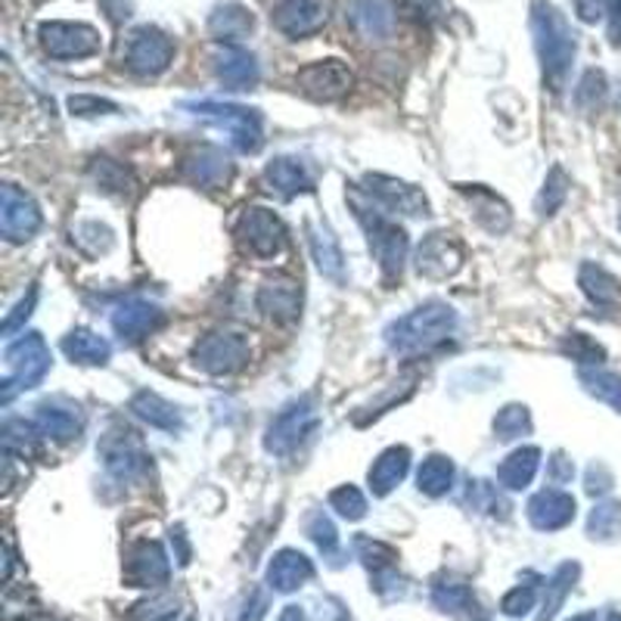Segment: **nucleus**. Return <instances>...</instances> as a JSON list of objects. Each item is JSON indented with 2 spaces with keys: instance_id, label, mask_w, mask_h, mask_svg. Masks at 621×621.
Masks as SVG:
<instances>
[{
  "instance_id": "48",
  "label": "nucleus",
  "mask_w": 621,
  "mask_h": 621,
  "mask_svg": "<svg viewBox=\"0 0 621 621\" xmlns=\"http://www.w3.org/2000/svg\"><path fill=\"white\" fill-rule=\"evenodd\" d=\"M69 112H72V116H81V119H91V116H116V112H119V103L103 100V97H93V93H76V97H69Z\"/></svg>"
},
{
  "instance_id": "25",
  "label": "nucleus",
  "mask_w": 621,
  "mask_h": 621,
  "mask_svg": "<svg viewBox=\"0 0 621 621\" xmlns=\"http://www.w3.org/2000/svg\"><path fill=\"white\" fill-rule=\"evenodd\" d=\"M168 557L162 544L156 541H143L131 550V562H128V578L134 588H156L168 581Z\"/></svg>"
},
{
  "instance_id": "13",
  "label": "nucleus",
  "mask_w": 621,
  "mask_h": 621,
  "mask_svg": "<svg viewBox=\"0 0 621 621\" xmlns=\"http://www.w3.org/2000/svg\"><path fill=\"white\" fill-rule=\"evenodd\" d=\"M345 19L358 38L370 44H385L398 29L394 0H345Z\"/></svg>"
},
{
  "instance_id": "27",
  "label": "nucleus",
  "mask_w": 621,
  "mask_h": 621,
  "mask_svg": "<svg viewBox=\"0 0 621 621\" xmlns=\"http://www.w3.org/2000/svg\"><path fill=\"white\" fill-rule=\"evenodd\" d=\"M311 575H314V565L299 550H280L268 565V581L273 591L280 593L299 591L304 581H311Z\"/></svg>"
},
{
  "instance_id": "46",
  "label": "nucleus",
  "mask_w": 621,
  "mask_h": 621,
  "mask_svg": "<svg viewBox=\"0 0 621 621\" xmlns=\"http://www.w3.org/2000/svg\"><path fill=\"white\" fill-rule=\"evenodd\" d=\"M308 534H311V541L323 550V553H330L333 557L335 547H339V534H335V525L327 519V515L320 513V510H314V513L308 515Z\"/></svg>"
},
{
  "instance_id": "1",
  "label": "nucleus",
  "mask_w": 621,
  "mask_h": 621,
  "mask_svg": "<svg viewBox=\"0 0 621 621\" xmlns=\"http://www.w3.org/2000/svg\"><path fill=\"white\" fill-rule=\"evenodd\" d=\"M531 34H534V50L541 60L547 88L560 93L565 88V78L572 72V62H575V34L569 29L565 16L547 0L531 3Z\"/></svg>"
},
{
  "instance_id": "12",
  "label": "nucleus",
  "mask_w": 621,
  "mask_h": 621,
  "mask_svg": "<svg viewBox=\"0 0 621 621\" xmlns=\"http://www.w3.org/2000/svg\"><path fill=\"white\" fill-rule=\"evenodd\" d=\"M193 361L212 377H228L249 361V342L240 333L202 335L193 349Z\"/></svg>"
},
{
  "instance_id": "19",
  "label": "nucleus",
  "mask_w": 621,
  "mask_h": 621,
  "mask_svg": "<svg viewBox=\"0 0 621 621\" xmlns=\"http://www.w3.org/2000/svg\"><path fill=\"white\" fill-rule=\"evenodd\" d=\"M529 519L538 531H560L575 519V498L560 488H544L529 500Z\"/></svg>"
},
{
  "instance_id": "49",
  "label": "nucleus",
  "mask_w": 621,
  "mask_h": 621,
  "mask_svg": "<svg viewBox=\"0 0 621 621\" xmlns=\"http://www.w3.org/2000/svg\"><path fill=\"white\" fill-rule=\"evenodd\" d=\"M34 304H38V287H31L29 296H26V299L16 304L13 311H10V314L3 318V327H0V330H3V335L16 333V330H19V327H22V323H26V320L31 318Z\"/></svg>"
},
{
  "instance_id": "21",
  "label": "nucleus",
  "mask_w": 621,
  "mask_h": 621,
  "mask_svg": "<svg viewBox=\"0 0 621 621\" xmlns=\"http://www.w3.org/2000/svg\"><path fill=\"white\" fill-rule=\"evenodd\" d=\"M166 323V314L150 302H122L112 311V330L122 335L124 342H140L143 335H150L152 330H159Z\"/></svg>"
},
{
  "instance_id": "58",
  "label": "nucleus",
  "mask_w": 621,
  "mask_h": 621,
  "mask_svg": "<svg viewBox=\"0 0 621 621\" xmlns=\"http://www.w3.org/2000/svg\"><path fill=\"white\" fill-rule=\"evenodd\" d=\"M619 224H621V218H619Z\"/></svg>"
},
{
  "instance_id": "45",
  "label": "nucleus",
  "mask_w": 621,
  "mask_h": 621,
  "mask_svg": "<svg viewBox=\"0 0 621 621\" xmlns=\"http://www.w3.org/2000/svg\"><path fill=\"white\" fill-rule=\"evenodd\" d=\"M330 507H333L342 519H351V522H358V519H364L367 515V498L354 485L335 488L333 494H330Z\"/></svg>"
},
{
  "instance_id": "10",
  "label": "nucleus",
  "mask_w": 621,
  "mask_h": 621,
  "mask_svg": "<svg viewBox=\"0 0 621 621\" xmlns=\"http://www.w3.org/2000/svg\"><path fill=\"white\" fill-rule=\"evenodd\" d=\"M38 38L53 60H84L100 50V31L84 22H41Z\"/></svg>"
},
{
  "instance_id": "36",
  "label": "nucleus",
  "mask_w": 621,
  "mask_h": 621,
  "mask_svg": "<svg viewBox=\"0 0 621 621\" xmlns=\"http://www.w3.org/2000/svg\"><path fill=\"white\" fill-rule=\"evenodd\" d=\"M454 475L457 470L451 457L432 454L425 457L420 470H417V488L423 491L425 498H441V494H448L454 488Z\"/></svg>"
},
{
  "instance_id": "20",
  "label": "nucleus",
  "mask_w": 621,
  "mask_h": 621,
  "mask_svg": "<svg viewBox=\"0 0 621 621\" xmlns=\"http://www.w3.org/2000/svg\"><path fill=\"white\" fill-rule=\"evenodd\" d=\"M183 178L199 183V187L218 190L233 178V162L218 147H199L183 159Z\"/></svg>"
},
{
  "instance_id": "33",
  "label": "nucleus",
  "mask_w": 621,
  "mask_h": 621,
  "mask_svg": "<svg viewBox=\"0 0 621 621\" xmlns=\"http://www.w3.org/2000/svg\"><path fill=\"white\" fill-rule=\"evenodd\" d=\"M91 181L97 183V190L112 193V197H131L137 190V178L131 168L124 162H116L109 156H97L91 162Z\"/></svg>"
},
{
  "instance_id": "37",
  "label": "nucleus",
  "mask_w": 621,
  "mask_h": 621,
  "mask_svg": "<svg viewBox=\"0 0 621 621\" xmlns=\"http://www.w3.org/2000/svg\"><path fill=\"white\" fill-rule=\"evenodd\" d=\"M578 382L584 385V392L593 394L597 401H603L612 410L621 413V377L603 367H581L578 370Z\"/></svg>"
},
{
  "instance_id": "18",
  "label": "nucleus",
  "mask_w": 621,
  "mask_h": 621,
  "mask_svg": "<svg viewBox=\"0 0 621 621\" xmlns=\"http://www.w3.org/2000/svg\"><path fill=\"white\" fill-rule=\"evenodd\" d=\"M212 62H214V76L221 78L230 91H249V88H256L258 78H261L258 60L246 50V47L221 44L218 50H214Z\"/></svg>"
},
{
  "instance_id": "38",
  "label": "nucleus",
  "mask_w": 621,
  "mask_h": 621,
  "mask_svg": "<svg viewBox=\"0 0 621 621\" xmlns=\"http://www.w3.org/2000/svg\"><path fill=\"white\" fill-rule=\"evenodd\" d=\"M588 534L593 541H615L621 538V503L619 500H603L597 503L588 515Z\"/></svg>"
},
{
  "instance_id": "28",
  "label": "nucleus",
  "mask_w": 621,
  "mask_h": 621,
  "mask_svg": "<svg viewBox=\"0 0 621 621\" xmlns=\"http://www.w3.org/2000/svg\"><path fill=\"white\" fill-rule=\"evenodd\" d=\"M578 287H581V292H584L597 308H603V311H619L621 308L619 280L609 271H603L600 264H593V261H584V264H581V271H578Z\"/></svg>"
},
{
  "instance_id": "53",
  "label": "nucleus",
  "mask_w": 621,
  "mask_h": 621,
  "mask_svg": "<svg viewBox=\"0 0 621 621\" xmlns=\"http://www.w3.org/2000/svg\"><path fill=\"white\" fill-rule=\"evenodd\" d=\"M572 475H575L572 460H565V454H553V460H550V482L562 485V482H572Z\"/></svg>"
},
{
  "instance_id": "56",
  "label": "nucleus",
  "mask_w": 621,
  "mask_h": 621,
  "mask_svg": "<svg viewBox=\"0 0 621 621\" xmlns=\"http://www.w3.org/2000/svg\"><path fill=\"white\" fill-rule=\"evenodd\" d=\"M280 621H304V612L299 607H287L283 609V615H280Z\"/></svg>"
},
{
  "instance_id": "44",
  "label": "nucleus",
  "mask_w": 621,
  "mask_h": 621,
  "mask_svg": "<svg viewBox=\"0 0 621 621\" xmlns=\"http://www.w3.org/2000/svg\"><path fill=\"white\" fill-rule=\"evenodd\" d=\"M432 600L435 607L444 609V612H470L475 607L472 593L467 584H457V581H441L432 588Z\"/></svg>"
},
{
  "instance_id": "40",
  "label": "nucleus",
  "mask_w": 621,
  "mask_h": 621,
  "mask_svg": "<svg viewBox=\"0 0 621 621\" xmlns=\"http://www.w3.org/2000/svg\"><path fill=\"white\" fill-rule=\"evenodd\" d=\"M578 562H565L557 569V575L550 578V584H547V597H544V612L538 615V621H550L557 612H560L562 600H565V593L572 591V584H575L578 578Z\"/></svg>"
},
{
  "instance_id": "16",
  "label": "nucleus",
  "mask_w": 621,
  "mask_h": 621,
  "mask_svg": "<svg viewBox=\"0 0 621 621\" xmlns=\"http://www.w3.org/2000/svg\"><path fill=\"white\" fill-rule=\"evenodd\" d=\"M330 19V0H280L273 7V29L287 38H308L327 26Z\"/></svg>"
},
{
  "instance_id": "47",
  "label": "nucleus",
  "mask_w": 621,
  "mask_h": 621,
  "mask_svg": "<svg viewBox=\"0 0 621 621\" xmlns=\"http://www.w3.org/2000/svg\"><path fill=\"white\" fill-rule=\"evenodd\" d=\"M354 547H358V557L364 560L367 569H373V572H382V569H389L394 562V550L389 544H382V541L358 538Z\"/></svg>"
},
{
  "instance_id": "31",
  "label": "nucleus",
  "mask_w": 621,
  "mask_h": 621,
  "mask_svg": "<svg viewBox=\"0 0 621 621\" xmlns=\"http://www.w3.org/2000/svg\"><path fill=\"white\" fill-rule=\"evenodd\" d=\"M128 408H131V413L140 417L143 423L156 425V429H162V432H181L183 429L181 410L174 408L171 401H166L162 394L137 392Z\"/></svg>"
},
{
  "instance_id": "17",
  "label": "nucleus",
  "mask_w": 621,
  "mask_h": 621,
  "mask_svg": "<svg viewBox=\"0 0 621 621\" xmlns=\"http://www.w3.org/2000/svg\"><path fill=\"white\" fill-rule=\"evenodd\" d=\"M364 190L377 199L382 209L401 214H429V199L420 187H413L408 181H398L389 174H367Z\"/></svg>"
},
{
  "instance_id": "50",
  "label": "nucleus",
  "mask_w": 621,
  "mask_h": 621,
  "mask_svg": "<svg viewBox=\"0 0 621 621\" xmlns=\"http://www.w3.org/2000/svg\"><path fill=\"white\" fill-rule=\"evenodd\" d=\"M534 607V588H515L503 597V603L500 609L507 612V615H525L529 609Z\"/></svg>"
},
{
  "instance_id": "8",
  "label": "nucleus",
  "mask_w": 621,
  "mask_h": 621,
  "mask_svg": "<svg viewBox=\"0 0 621 621\" xmlns=\"http://www.w3.org/2000/svg\"><path fill=\"white\" fill-rule=\"evenodd\" d=\"M237 240L243 246L249 256L256 258H273L280 256L289 243L287 224L280 221V214H273L271 209H246L237 221Z\"/></svg>"
},
{
  "instance_id": "43",
  "label": "nucleus",
  "mask_w": 621,
  "mask_h": 621,
  "mask_svg": "<svg viewBox=\"0 0 621 621\" xmlns=\"http://www.w3.org/2000/svg\"><path fill=\"white\" fill-rule=\"evenodd\" d=\"M562 354H569L572 361H578L581 367H600L607 361V349L603 345H597L591 335L584 333H569L565 339L560 342Z\"/></svg>"
},
{
  "instance_id": "29",
  "label": "nucleus",
  "mask_w": 621,
  "mask_h": 621,
  "mask_svg": "<svg viewBox=\"0 0 621 621\" xmlns=\"http://www.w3.org/2000/svg\"><path fill=\"white\" fill-rule=\"evenodd\" d=\"M308 246H311V256L318 261V271L323 277L335 280V283H342V277H345V256L339 249V240L333 237V230L323 228V224H308Z\"/></svg>"
},
{
  "instance_id": "15",
  "label": "nucleus",
  "mask_w": 621,
  "mask_h": 621,
  "mask_svg": "<svg viewBox=\"0 0 621 621\" xmlns=\"http://www.w3.org/2000/svg\"><path fill=\"white\" fill-rule=\"evenodd\" d=\"M463 268V243L454 233L435 230L417 249V273L425 280H448Z\"/></svg>"
},
{
  "instance_id": "30",
  "label": "nucleus",
  "mask_w": 621,
  "mask_h": 621,
  "mask_svg": "<svg viewBox=\"0 0 621 621\" xmlns=\"http://www.w3.org/2000/svg\"><path fill=\"white\" fill-rule=\"evenodd\" d=\"M410 470V451L408 448H389V451H382L379 460L370 467V491L377 494V498H385L389 491L404 482V475Z\"/></svg>"
},
{
  "instance_id": "2",
  "label": "nucleus",
  "mask_w": 621,
  "mask_h": 621,
  "mask_svg": "<svg viewBox=\"0 0 621 621\" xmlns=\"http://www.w3.org/2000/svg\"><path fill=\"white\" fill-rule=\"evenodd\" d=\"M457 330V311L448 302H432L413 308L410 314L385 327V345L398 354H420L448 342Z\"/></svg>"
},
{
  "instance_id": "22",
  "label": "nucleus",
  "mask_w": 621,
  "mask_h": 621,
  "mask_svg": "<svg viewBox=\"0 0 621 621\" xmlns=\"http://www.w3.org/2000/svg\"><path fill=\"white\" fill-rule=\"evenodd\" d=\"M457 190L470 199L472 218H475L479 228L488 230V233H494V237L510 230V224H513V212H510V206H507L494 190H488V187H457Z\"/></svg>"
},
{
  "instance_id": "51",
  "label": "nucleus",
  "mask_w": 621,
  "mask_h": 621,
  "mask_svg": "<svg viewBox=\"0 0 621 621\" xmlns=\"http://www.w3.org/2000/svg\"><path fill=\"white\" fill-rule=\"evenodd\" d=\"M615 485V479H612V472L603 467V463H591L588 467V475H584V488H588V494H607L609 488Z\"/></svg>"
},
{
  "instance_id": "11",
  "label": "nucleus",
  "mask_w": 621,
  "mask_h": 621,
  "mask_svg": "<svg viewBox=\"0 0 621 621\" xmlns=\"http://www.w3.org/2000/svg\"><path fill=\"white\" fill-rule=\"evenodd\" d=\"M41 224H44V218H41L38 202L13 183H3V190H0V233L10 243H26L41 230Z\"/></svg>"
},
{
  "instance_id": "7",
  "label": "nucleus",
  "mask_w": 621,
  "mask_h": 621,
  "mask_svg": "<svg viewBox=\"0 0 621 621\" xmlns=\"http://www.w3.org/2000/svg\"><path fill=\"white\" fill-rule=\"evenodd\" d=\"M100 460L112 479L119 482H137L143 479L147 470H150V457L143 451V444L137 439V432L131 429H109L103 441H100Z\"/></svg>"
},
{
  "instance_id": "55",
  "label": "nucleus",
  "mask_w": 621,
  "mask_h": 621,
  "mask_svg": "<svg viewBox=\"0 0 621 621\" xmlns=\"http://www.w3.org/2000/svg\"><path fill=\"white\" fill-rule=\"evenodd\" d=\"M264 607H268V603H264V597H252V603H246V612H243V619L240 621H258L261 619V615H264Z\"/></svg>"
},
{
  "instance_id": "4",
  "label": "nucleus",
  "mask_w": 621,
  "mask_h": 621,
  "mask_svg": "<svg viewBox=\"0 0 621 621\" xmlns=\"http://www.w3.org/2000/svg\"><path fill=\"white\" fill-rule=\"evenodd\" d=\"M3 361L10 370V377L3 382V392H0L3 404H10L19 392L38 389L50 373V349L38 333H26L22 339L10 342L3 351Z\"/></svg>"
},
{
  "instance_id": "9",
  "label": "nucleus",
  "mask_w": 621,
  "mask_h": 621,
  "mask_svg": "<svg viewBox=\"0 0 621 621\" xmlns=\"http://www.w3.org/2000/svg\"><path fill=\"white\" fill-rule=\"evenodd\" d=\"M174 60V44L166 31L156 26H140L131 31L128 38V50H124V66L140 78L162 76Z\"/></svg>"
},
{
  "instance_id": "32",
  "label": "nucleus",
  "mask_w": 621,
  "mask_h": 621,
  "mask_svg": "<svg viewBox=\"0 0 621 621\" xmlns=\"http://www.w3.org/2000/svg\"><path fill=\"white\" fill-rule=\"evenodd\" d=\"M62 354L72 364H88V367H103L112 358V349L103 335H97L93 330H72L62 339Z\"/></svg>"
},
{
  "instance_id": "26",
  "label": "nucleus",
  "mask_w": 621,
  "mask_h": 621,
  "mask_svg": "<svg viewBox=\"0 0 621 621\" xmlns=\"http://www.w3.org/2000/svg\"><path fill=\"white\" fill-rule=\"evenodd\" d=\"M34 429L50 441H72L81 435V417L60 401H41L34 408Z\"/></svg>"
},
{
  "instance_id": "42",
  "label": "nucleus",
  "mask_w": 621,
  "mask_h": 621,
  "mask_svg": "<svg viewBox=\"0 0 621 621\" xmlns=\"http://www.w3.org/2000/svg\"><path fill=\"white\" fill-rule=\"evenodd\" d=\"M531 432V413L525 404H507L494 417V435L500 441H515Z\"/></svg>"
},
{
  "instance_id": "52",
  "label": "nucleus",
  "mask_w": 621,
  "mask_h": 621,
  "mask_svg": "<svg viewBox=\"0 0 621 621\" xmlns=\"http://www.w3.org/2000/svg\"><path fill=\"white\" fill-rule=\"evenodd\" d=\"M607 3L609 0H575L578 19H581V22H588V26L600 22V19L607 16Z\"/></svg>"
},
{
  "instance_id": "24",
  "label": "nucleus",
  "mask_w": 621,
  "mask_h": 621,
  "mask_svg": "<svg viewBox=\"0 0 621 621\" xmlns=\"http://www.w3.org/2000/svg\"><path fill=\"white\" fill-rule=\"evenodd\" d=\"M264 183L283 199H292L299 197V193H311L314 190V178H311L308 166H304L302 159H292V156H277L273 162H268Z\"/></svg>"
},
{
  "instance_id": "5",
  "label": "nucleus",
  "mask_w": 621,
  "mask_h": 621,
  "mask_svg": "<svg viewBox=\"0 0 621 621\" xmlns=\"http://www.w3.org/2000/svg\"><path fill=\"white\" fill-rule=\"evenodd\" d=\"M190 116H197L202 122L214 124L221 131H228L233 147L240 152H258L264 143V122L261 112L237 103H218V100H199V103H183Z\"/></svg>"
},
{
  "instance_id": "54",
  "label": "nucleus",
  "mask_w": 621,
  "mask_h": 621,
  "mask_svg": "<svg viewBox=\"0 0 621 621\" xmlns=\"http://www.w3.org/2000/svg\"><path fill=\"white\" fill-rule=\"evenodd\" d=\"M607 19H609V44L621 47V0H609Z\"/></svg>"
},
{
  "instance_id": "41",
  "label": "nucleus",
  "mask_w": 621,
  "mask_h": 621,
  "mask_svg": "<svg viewBox=\"0 0 621 621\" xmlns=\"http://www.w3.org/2000/svg\"><path fill=\"white\" fill-rule=\"evenodd\" d=\"M607 103V76L600 72V69H588L581 81H578V91H575V107L581 112H600Z\"/></svg>"
},
{
  "instance_id": "34",
  "label": "nucleus",
  "mask_w": 621,
  "mask_h": 621,
  "mask_svg": "<svg viewBox=\"0 0 621 621\" xmlns=\"http://www.w3.org/2000/svg\"><path fill=\"white\" fill-rule=\"evenodd\" d=\"M538 467H541V451L538 448H519L498 467V482L507 491H522V488L531 485Z\"/></svg>"
},
{
  "instance_id": "3",
  "label": "nucleus",
  "mask_w": 621,
  "mask_h": 621,
  "mask_svg": "<svg viewBox=\"0 0 621 621\" xmlns=\"http://www.w3.org/2000/svg\"><path fill=\"white\" fill-rule=\"evenodd\" d=\"M370 199L373 197H370L367 190H361V187H351L349 190V202L351 209H354V218H358L361 228L367 230V240H370V249H373V256H377L379 268H382L385 277H398L410 252L408 230L398 228L392 218L382 212V206H379V202L373 206Z\"/></svg>"
},
{
  "instance_id": "57",
  "label": "nucleus",
  "mask_w": 621,
  "mask_h": 621,
  "mask_svg": "<svg viewBox=\"0 0 621 621\" xmlns=\"http://www.w3.org/2000/svg\"><path fill=\"white\" fill-rule=\"evenodd\" d=\"M41 621H57V619H41Z\"/></svg>"
},
{
  "instance_id": "23",
  "label": "nucleus",
  "mask_w": 621,
  "mask_h": 621,
  "mask_svg": "<svg viewBox=\"0 0 621 621\" xmlns=\"http://www.w3.org/2000/svg\"><path fill=\"white\" fill-rule=\"evenodd\" d=\"M258 308L273 323H292L302 311V289L292 280H268L258 289Z\"/></svg>"
},
{
  "instance_id": "14",
  "label": "nucleus",
  "mask_w": 621,
  "mask_h": 621,
  "mask_svg": "<svg viewBox=\"0 0 621 621\" xmlns=\"http://www.w3.org/2000/svg\"><path fill=\"white\" fill-rule=\"evenodd\" d=\"M296 84L302 88L304 97H311L318 103H333V100H342L351 91L354 76L342 60H320L299 69Z\"/></svg>"
},
{
  "instance_id": "6",
  "label": "nucleus",
  "mask_w": 621,
  "mask_h": 621,
  "mask_svg": "<svg viewBox=\"0 0 621 621\" xmlns=\"http://www.w3.org/2000/svg\"><path fill=\"white\" fill-rule=\"evenodd\" d=\"M320 417L318 408L311 398H299L292 401L289 408H283L268 425V435H264V451L273 457H289L302 448L304 441L314 435Z\"/></svg>"
},
{
  "instance_id": "35",
  "label": "nucleus",
  "mask_w": 621,
  "mask_h": 621,
  "mask_svg": "<svg viewBox=\"0 0 621 621\" xmlns=\"http://www.w3.org/2000/svg\"><path fill=\"white\" fill-rule=\"evenodd\" d=\"M252 26H256V19H252V13L246 10L243 3H224L209 19V31H212L218 41H224V44L246 38L252 31Z\"/></svg>"
},
{
  "instance_id": "39",
  "label": "nucleus",
  "mask_w": 621,
  "mask_h": 621,
  "mask_svg": "<svg viewBox=\"0 0 621 621\" xmlns=\"http://www.w3.org/2000/svg\"><path fill=\"white\" fill-rule=\"evenodd\" d=\"M565 197H569V174L562 171V166H553L550 174H547L544 187H541V193L534 199V212L541 218H550V214L560 212Z\"/></svg>"
}]
</instances>
